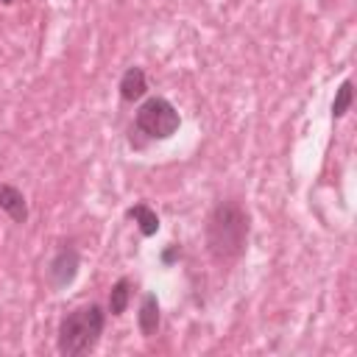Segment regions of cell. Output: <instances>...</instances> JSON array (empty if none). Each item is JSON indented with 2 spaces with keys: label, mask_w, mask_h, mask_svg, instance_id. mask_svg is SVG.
Segmentation results:
<instances>
[{
  "label": "cell",
  "mask_w": 357,
  "mask_h": 357,
  "mask_svg": "<svg viewBox=\"0 0 357 357\" xmlns=\"http://www.w3.org/2000/svg\"><path fill=\"white\" fill-rule=\"evenodd\" d=\"M3 3H6V6H8V3H14V0H3Z\"/></svg>",
  "instance_id": "12"
},
{
  "label": "cell",
  "mask_w": 357,
  "mask_h": 357,
  "mask_svg": "<svg viewBox=\"0 0 357 357\" xmlns=\"http://www.w3.org/2000/svg\"><path fill=\"white\" fill-rule=\"evenodd\" d=\"M162 324V312H159V298L153 293H145L139 301V312H137V326L145 337H153L159 332Z\"/></svg>",
  "instance_id": "7"
},
{
  "label": "cell",
  "mask_w": 357,
  "mask_h": 357,
  "mask_svg": "<svg viewBox=\"0 0 357 357\" xmlns=\"http://www.w3.org/2000/svg\"><path fill=\"white\" fill-rule=\"evenodd\" d=\"M131 290H134V282L128 276H120L112 290H109V312L112 315H123L128 310V301H131Z\"/></svg>",
  "instance_id": "9"
},
{
  "label": "cell",
  "mask_w": 357,
  "mask_h": 357,
  "mask_svg": "<svg viewBox=\"0 0 357 357\" xmlns=\"http://www.w3.org/2000/svg\"><path fill=\"white\" fill-rule=\"evenodd\" d=\"M134 223H137V229H139V234L142 237H153L156 231H159V215L148 206V204H134V206H128V212H126Z\"/></svg>",
  "instance_id": "8"
},
{
  "label": "cell",
  "mask_w": 357,
  "mask_h": 357,
  "mask_svg": "<svg viewBox=\"0 0 357 357\" xmlns=\"http://www.w3.org/2000/svg\"><path fill=\"white\" fill-rule=\"evenodd\" d=\"M178 126H181L178 109L162 95L142 100L134 114V128L148 139H170L178 131Z\"/></svg>",
  "instance_id": "3"
},
{
  "label": "cell",
  "mask_w": 357,
  "mask_h": 357,
  "mask_svg": "<svg viewBox=\"0 0 357 357\" xmlns=\"http://www.w3.org/2000/svg\"><path fill=\"white\" fill-rule=\"evenodd\" d=\"M106 329V310L98 301L81 304L75 310H70L61 321H59V332H56V349L64 357H81L89 354L98 343L100 335Z\"/></svg>",
  "instance_id": "2"
},
{
  "label": "cell",
  "mask_w": 357,
  "mask_h": 357,
  "mask_svg": "<svg viewBox=\"0 0 357 357\" xmlns=\"http://www.w3.org/2000/svg\"><path fill=\"white\" fill-rule=\"evenodd\" d=\"M178 257H181V245H170V248L162 254V262H165V265H170V262H176Z\"/></svg>",
  "instance_id": "11"
},
{
  "label": "cell",
  "mask_w": 357,
  "mask_h": 357,
  "mask_svg": "<svg viewBox=\"0 0 357 357\" xmlns=\"http://www.w3.org/2000/svg\"><path fill=\"white\" fill-rule=\"evenodd\" d=\"M351 98H354L351 78H346V81H340V86H337V92H335V100H332V120H340V117L349 112Z\"/></svg>",
  "instance_id": "10"
},
{
  "label": "cell",
  "mask_w": 357,
  "mask_h": 357,
  "mask_svg": "<svg viewBox=\"0 0 357 357\" xmlns=\"http://www.w3.org/2000/svg\"><path fill=\"white\" fill-rule=\"evenodd\" d=\"M78 268H81V254H78L75 243H61L56 248V254L50 257V262H47L50 290H64L67 284H73L75 276H78Z\"/></svg>",
  "instance_id": "4"
},
{
  "label": "cell",
  "mask_w": 357,
  "mask_h": 357,
  "mask_svg": "<svg viewBox=\"0 0 357 357\" xmlns=\"http://www.w3.org/2000/svg\"><path fill=\"white\" fill-rule=\"evenodd\" d=\"M0 209L14 220V223H28V201L22 195V190H17L14 184H0Z\"/></svg>",
  "instance_id": "6"
},
{
  "label": "cell",
  "mask_w": 357,
  "mask_h": 357,
  "mask_svg": "<svg viewBox=\"0 0 357 357\" xmlns=\"http://www.w3.org/2000/svg\"><path fill=\"white\" fill-rule=\"evenodd\" d=\"M117 89H120V100L123 103H134V100H142L145 98V92H148V75H145V70L142 67H128L123 75H120V84H117Z\"/></svg>",
  "instance_id": "5"
},
{
  "label": "cell",
  "mask_w": 357,
  "mask_h": 357,
  "mask_svg": "<svg viewBox=\"0 0 357 357\" xmlns=\"http://www.w3.org/2000/svg\"><path fill=\"white\" fill-rule=\"evenodd\" d=\"M248 231H251V218L243 204L237 201H218L204 226V240L206 251L218 265H229L243 257L248 245Z\"/></svg>",
  "instance_id": "1"
}]
</instances>
